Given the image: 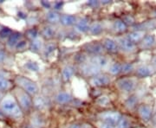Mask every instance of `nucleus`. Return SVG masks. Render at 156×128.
I'll return each instance as SVG.
<instances>
[{
    "instance_id": "1",
    "label": "nucleus",
    "mask_w": 156,
    "mask_h": 128,
    "mask_svg": "<svg viewBox=\"0 0 156 128\" xmlns=\"http://www.w3.org/2000/svg\"><path fill=\"white\" fill-rule=\"evenodd\" d=\"M1 109L6 115L14 119H18L22 116V112L20 107L14 99L7 97L4 99L1 103Z\"/></svg>"
},
{
    "instance_id": "2",
    "label": "nucleus",
    "mask_w": 156,
    "mask_h": 128,
    "mask_svg": "<svg viewBox=\"0 0 156 128\" xmlns=\"http://www.w3.org/2000/svg\"><path fill=\"white\" fill-rule=\"evenodd\" d=\"M16 81L18 85H20L27 94L35 95L37 93V89H38L37 86L34 83L33 81H30L29 79L24 78V77H17Z\"/></svg>"
},
{
    "instance_id": "3",
    "label": "nucleus",
    "mask_w": 156,
    "mask_h": 128,
    "mask_svg": "<svg viewBox=\"0 0 156 128\" xmlns=\"http://www.w3.org/2000/svg\"><path fill=\"white\" fill-rule=\"evenodd\" d=\"M100 117L102 120H104V122L109 123L111 125L118 124L120 119H122L121 114L116 112H105L101 114Z\"/></svg>"
},
{
    "instance_id": "4",
    "label": "nucleus",
    "mask_w": 156,
    "mask_h": 128,
    "mask_svg": "<svg viewBox=\"0 0 156 128\" xmlns=\"http://www.w3.org/2000/svg\"><path fill=\"white\" fill-rule=\"evenodd\" d=\"M17 97H18L19 104H20V106H22L23 109L28 110V109H30L31 107L32 102H31L30 98L29 97V95H27V93L20 91V92L17 93Z\"/></svg>"
},
{
    "instance_id": "5",
    "label": "nucleus",
    "mask_w": 156,
    "mask_h": 128,
    "mask_svg": "<svg viewBox=\"0 0 156 128\" xmlns=\"http://www.w3.org/2000/svg\"><path fill=\"white\" fill-rule=\"evenodd\" d=\"M117 85L124 92H131L134 88V82L132 79H121L117 81Z\"/></svg>"
},
{
    "instance_id": "6",
    "label": "nucleus",
    "mask_w": 156,
    "mask_h": 128,
    "mask_svg": "<svg viewBox=\"0 0 156 128\" xmlns=\"http://www.w3.org/2000/svg\"><path fill=\"white\" fill-rule=\"evenodd\" d=\"M110 82V78L106 75V74H102V75H96L94 76L91 80V83L95 87H101V86H106Z\"/></svg>"
},
{
    "instance_id": "7",
    "label": "nucleus",
    "mask_w": 156,
    "mask_h": 128,
    "mask_svg": "<svg viewBox=\"0 0 156 128\" xmlns=\"http://www.w3.org/2000/svg\"><path fill=\"white\" fill-rule=\"evenodd\" d=\"M138 112H139V114L140 115V117L143 120L148 121L150 119L152 110H151L149 106H146V105H140L138 107Z\"/></svg>"
},
{
    "instance_id": "8",
    "label": "nucleus",
    "mask_w": 156,
    "mask_h": 128,
    "mask_svg": "<svg viewBox=\"0 0 156 128\" xmlns=\"http://www.w3.org/2000/svg\"><path fill=\"white\" fill-rule=\"evenodd\" d=\"M119 44H120V47L122 48V50L126 52L134 51V48H135V44L131 41H129L128 38H123V39L120 40Z\"/></svg>"
},
{
    "instance_id": "9",
    "label": "nucleus",
    "mask_w": 156,
    "mask_h": 128,
    "mask_svg": "<svg viewBox=\"0 0 156 128\" xmlns=\"http://www.w3.org/2000/svg\"><path fill=\"white\" fill-rule=\"evenodd\" d=\"M98 71H99V67H98V65H96L95 63H94V64H87V65L83 67V74H86V75H89V76H91V75H94L95 74H97Z\"/></svg>"
},
{
    "instance_id": "10",
    "label": "nucleus",
    "mask_w": 156,
    "mask_h": 128,
    "mask_svg": "<svg viewBox=\"0 0 156 128\" xmlns=\"http://www.w3.org/2000/svg\"><path fill=\"white\" fill-rule=\"evenodd\" d=\"M86 50L92 54H100L102 52L103 48H102V45L94 43L86 45Z\"/></svg>"
},
{
    "instance_id": "11",
    "label": "nucleus",
    "mask_w": 156,
    "mask_h": 128,
    "mask_svg": "<svg viewBox=\"0 0 156 128\" xmlns=\"http://www.w3.org/2000/svg\"><path fill=\"white\" fill-rule=\"evenodd\" d=\"M154 43H155L154 36L153 35H147V36L143 37V39L141 41V47L145 49H148L154 44Z\"/></svg>"
},
{
    "instance_id": "12",
    "label": "nucleus",
    "mask_w": 156,
    "mask_h": 128,
    "mask_svg": "<svg viewBox=\"0 0 156 128\" xmlns=\"http://www.w3.org/2000/svg\"><path fill=\"white\" fill-rule=\"evenodd\" d=\"M104 48L111 53H115L118 50L117 43L111 39H106L104 41Z\"/></svg>"
},
{
    "instance_id": "13",
    "label": "nucleus",
    "mask_w": 156,
    "mask_h": 128,
    "mask_svg": "<svg viewBox=\"0 0 156 128\" xmlns=\"http://www.w3.org/2000/svg\"><path fill=\"white\" fill-rule=\"evenodd\" d=\"M128 39L132 43H139L141 39H143V32L142 31H134L133 33L128 35Z\"/></svg>"
},
{
    "instance_id": "14",
    "label": "nucleus",
    "mask_w": 156,
    "mask_h": 128,
    "mask_svg": "<svg viewBox=\"0 0 156 128\" xmlns=\"http://www.w3.org/2000/svg\"><path fill=\"white\" fill-rule=\"evenodd\" d=\"M136 74L140 77H147L152 74V71H151L150 67H147V66H141L137 69Z\"/></svg>"
},
{
    "instance_id": "15",
    "label": "nucleus",
    "mask_w": 156,
    "mask_h": 128,
    "mask_svg": "<svg viewBox=\"0 0 156 128\" xmlns=\"http://www.w3.org/2000/svg\"><path fill=\"white\" fill-rule=\"evenodd\" d=\"M56 100L58 103L64 104V103H68L69 101L71 100V96L67 93H59L56 95Z\"/></svg>"
},
{
    "instance_id": "16",
    "label": "nucleus",
    "mask_w": 156,
    "mask_h": 128,
    "mask_svg": "<svg viewBox=\"0 0 156 128\" xmlns=\"http://www.w3.org/2000/svg\"><path fill=\"white\" fill-rule=\"evenodd\" d=\"M21 37V34L18 33V32H16V33H12L10 36L9 37V40H8V45L10 47H14L17 44L18 41Z\"/></svg>"
},
{
    "instance_id": "17",
    "label": "nucleus",
    "mask_w": 156,
    "mask_h": 128,
    "mask_svg": "<svg viewBox=\"0 0 156 128\" xmlns=\"http://www.w3.org/2000/svg\"><path fill=\"white\" fill-rule=\"evenodd\" d=\"M60 21L64 25H71L76 22V17L71 15H63L60 17Z\"/></svg>"
},
{
    "instance_id": "18",
    "label": "nucleus",
    "mask_w": 156,
    "mask_h": 128,
    "mask_svg": "<svg viewBox=\"0 0 156 128\" xmlns=\"http://www.w3.org/2000/svg\"><path fill=\"white\" fill-rule=\"evenodd\" d=\"M76 29L79 31L85 32L89 29V24H88V20L86 18L81 19L79 22L76 23Z\"/></svg>"
},
{
    "instance_id": "19",
    "label": "nucleus",
    "mask_w": 156,
    "mask_h": 128,
    "mask_svg": "<svg viewBox=\"0 0 156 128\" xmlns=\"http://www.w3.org/2000/svg\"><path fill=\"white\" fill-rule=\"evenodd\" d=\"M73 74H74V68L71 66H68L62 71V77L65 81H68L72 77Z\"/></svg>"
},
{
    "instance_id": "20",
    "label": "nucleus",
    "mask_w": 156,
    "mask_h": 128,
    "mask_svg": "<svg viewBox=\"0 0 156 128\" xmlns=\"http://www.w3.org/2000/svg\"><path fill=\"white\" fill-rule=\"evenodd\" d=\"M47 19L50 21V22H57L58 21H60V16L55 12V11H50L47 14Z\"/></svg>"
},
{
    "instance_id": "21",
    "label": "nucleus",
    "mask_w": 156,
    "mask_h": 128,
    "mask_svg": "<svg viewBox=\"0 0 156 128\" xmlns=\"http://www.w3.org/2000/svg\"><path fill=\"white\" fill-rule=\"evenodd\" d=\"M115 29L118 32H124L127 29V25H126V23L123 21L117 20L115 22Z\"/></svg>"
},
{
    "instance_id": "22",
    "label": "nucleus",
    "mask_w": 156,
    "mask_h": 128,
    "mask_svg": "<svg viewBox=\"0 0 156 128\" xmlns=\"http://www.w3.org/2000/svg\"><path fill=\"white\" fill-rule=\"evenodd\" d=\"M89 31L91 32L92 34H94V35H97V34H100L101 32V30H102V28H101V26L100 23H93L90 27L89 28Z\"/></svg>"
},
{
    "instance_id": "23",
    "label": "nucleus",
    "mask_w": 156,
    "mask_h": 128,
    "mask_svg": "<svg viewBox=\"0 0 156 128\" xmlns=\"http://www.w3.org/2000/svg\"><path fill=\"white\" fill-rule=\"evenodd\" d=\"M43 35L44 36V37H46V38H51L55 35V30L51 27H46L43 30Z\"/></svg>"
},
{
    "instance_id": "24",
    "label": "nucleus",
    "mask_w": 156,
    "mask_h": 128,
    "mask_svg": "<svg viewBox=\"0 0 156 128\" xmlns=\"http://www.w3.org/2000/svg\"><path fill=\"white\" fill-rule=\"evenodd\" d=\"M109 71L112 74H118L119 73L122 72V65H120L119 63H114L111 65Z\"/></svg>"
},
{
    "instance_id": "25",
    "label": "nucleus",
    "mask_w": 156,
    "mask_h": 128,
    "mask_svg": "<svg viewBox=\"0 0 156 128\" xmlns=\"http://www.w3.org/2000/svg\"><path fill=\"white\" fill-rule=\"evenodd\" d=\"M10 81H7L3 76H0V90H6L10 88Z\"/></svg>"
},
{
    "instance_id": "26",
    "label": "nucleus",
    "mask_w": 156,
    "mask_h": 128,
    "mask_svg": "<svg viewBox=\"0 0 156 128\" xmlns=\"http://www.w3.org/2000/svg\"><path fill=\"white\" fill-rule=\"evenodd\" d=\"M129 122L126 118H122L120 121L118 122V128H128Z\"/></svg>"
},
{
    "instance_id": "27",
    "label": "nucleus",
    "mask_w": 156,
    "mask_h": 128,
    "mask_svg": "<svg viewBox=\"0 0 156 128\" xmlns=\"http://www.w3.org/2000/svg\"><path fill=\"white\" fill-rule=\"evenodd\" d=\"M11 34H12V32H11V30L10 29L4 28L0 30V37H2V38H5V37L10 36Z\"/></svg>"
},
{
    "instance_id": "28",
    "label": "nucleus",
    "mask_w": 156,
    "mask_h": 128,
    "mask_svg": "<svg viewBox=\"0 0 156 128\" xmlns=\"http://www.w3.org/2000/svg\"><path fill=\"white\" fill-rule=\"evenodd\" d=\"M25 67H27L29 70H30V71H37L38 70V65L36 62H33V61H29V62H27V64L25 65Z\"/></svg>"
},
{
    "instance_id": "29",
    "label": "nucleus",
    "mask_w": 156,
    "mask_h": 128,
    "mask_svg": "<svg viewBox=\"0 0 156 128\" xmlns=\"http://www.w3.org/2000/svg\"><path fill=\"white\" fill-rule=\"evenodd\" d=\"M107 59L105 57H102V56H99L97 57L96 59L95 58V62L96 65H101V66H105L107 64Z\"/></svg>"
},
{
    "instance_id": "30",
    "label": "nucleus",
    "mask_w": 156,
    "mask_h": 128,
    "mask_svg": "<svg viewBox=\"0 0 156 128\" xmlns=\"http://www.w3.org/2000/svg\"><path fill=\"white\" fill-rule=\"evenodd\" d=\"M136 103H137V100H136V97H134V96H132L131 98H129L128 100L127 101V106H129L130 108H133L134 106H135L136 105Z\"/></svg>"
},
{
    "instance_id": "31",
    "label": "nucleus",
    "mask_w": 156,
    "mask_h": 128,
    "mask_svg": "<svg viewBox=\"0 0 156 128\" xmlns=\"http://www.w3.org/2000/svg\"><path fill=\"white\" fill-rule=\"evenodd\" d=\"M132 69H133V65L130 63H127V64H124L123 66H122V72L123 73L131 72Z\"/></svg>"
},
{
    "instance_id": "32",
    "label": "nucleus",
    "mask_w": 156,
    "mask_h": 128,
    "mask_svg": "<svg viewBox=\"0 0 156 128\" xmlns=\"http://www.w3.org/2000/svg\"><path fill=\"white\" fill-rule=\"evenodd\" d=\"M27 36H28V37L30 38H31V39H35V38H37V30H36V29H30L27 31Z\"/></svg>"
},
{
    "instance_id": "33",
    "label": "nucleus",
    "mask_w": 156,
    "mask_h": 128,
    "mask_svg": "<svg viewBox=\"0 0 156 128\" xmlns=\"http://www.w3.org/2000/svg\"><path fill=\"white\" fill-rule=\"evenodd\" d=\"M41 46H42L41 42H39V41H34L33 43H31V49L34 51H37V50L41 49Z\"/></svg>"
},
{
    "instance_id": "34",
    "label": "nucleus",
    "mask_w": 156,
    "mask_h": 128,
    "mask_svg": "<svg viewBox=\"0 0 156 128\" xmlns=\"http://www.w3.org/2000/svg\"><path fill=\"white\" fill-rule=\"evenodd\" d=\"M69 128H91V126L86 124H73L72 126H69Z\"/></svg>"
},
{
    "instance_id": "35",
    "label": "nucleus",
    "mask_w": 156,
    "mask_h": 128,
    "mask_svg": "<svg viewBox=\"0 0 156 128\" xmlns=\"http://www.w3.org/2000/svg\"><path fill=\"white\" fill-rule=\"evenodd\" d=\"M97 102L100 105H101V106H106L107 104L109 102V100H108V99L107 97H101V98H100L99 100H97Z\"/></svg>"
},
{
    "instance_id": "36",
    "label": "nucleus",
    "mask_w": 156,
    "mask_h": 128,
    "mask_svg": "<svg viewBox=\"0 0 156 128\" xmlns=\"http://www.w3.org/2000/svg\"><path fill=\"white\" fill-rule=\"evenodd\" d=\"M25 46H26V42H25V41H21V42H18V43H17V44L16 45L17 49H18V50L23 49Z\"/></svg>"
},
{
    "instance_id": "37",
    "label": "nucleus",
    "mask_w": 156,
    "mask_h": 128,
    "mask_svg": "<svg viewBox=\"0 0 156 128\" xmlns=\"http://www.w3.org/2000/svg\"><path fill=\"white\" fill-rule=\"evenodd\" d=\"M54 50H55L54 45L49 44L47 46V48H46V54H50V53H52V52L54 51Z\"/></svg>"
},
{
    "instance_id": "38",
    "label": "nucleus",
    "mask_w": 156,
    "mask_h": 128,
    "mask_svg": "<svg viewBox=\"0 0 156 128\" xmlns=\"http://www.w3.org/2000/svg\"><path fill=\"white\" fill-rule=\"evenodd\" d=\"M100 128H115V126L114 125H111V124H109V123H102V124H101Z\"/></svg>"
},
{
    "instance_id": "39",
    "label": "nucleus",
    "mask_w": 156,
    "mask_h": 128,
    "mask_svg": "<svg viewBox=\"0 0 156 128\" xmlns=\"http://www.w3.org/2000/svg\"><path fill=\"white\" fill-rule=\"evenodd\" d=\"M4 59H5V53L2 50H0V62L3 61Z\"/></svg>"
},
{
    "instance_id": "40",
    "label": "nucleus",
    "mask_w": 156,
    "mask_h": 128,
    "mask_svg": "<svg viewBox=\"0 0 156 128\" xmlns=\"http://www.w3.org/2000/svg\"><path fill=\"white\" fill-rule=\"evenodd\" d=\"M62 5V3H56V5H55V7H56V9H60V7Z\"/></svg>"
},
{
    "instance_id": "41",
    "label": "nucleus",
    "mask_w": 156,
    "mask_h": 128,
    "mask_svg": "<svg viewBox=\"0 0 156 128\" xmlns=\"http://www.w3.org/2000/svg\"><path fill=\"white\" fill-rule=\"evenodd\" d=\"M153 62H154V65H155V66H156V57H155V58H154V61H153Z\"/></svg>"
}]
</instances>
